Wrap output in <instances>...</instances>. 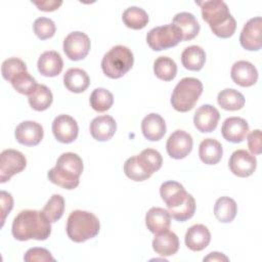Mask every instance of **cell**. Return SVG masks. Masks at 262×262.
I'll list each match as a JSON object with an SVG mask.
<instances>
[{
  "instance_id": "1",
  "label": "cell",
  "mask_w": 262,
  "mask_h": 262,
  "mask_svg": "<svg viewBox=\"0 0 262 262\" xmlns=\"http://www.w3.org/2000/svg\"><path fill=\"white\" fill-rule=\"evenodd\" d=\"M51 222L44 215L43 211L23 210L12 222L11 232L17 241H45L51 233Z\"/></svg>"
},
{
  "instance_id": "2",
  "label": "cell",
  "mask_w": 262,
  "mask_h": 262,
  "mask_svg": "<svg viewBox=\"0 0 262 262\" xmlns=\"http://www.w3.org/2000/svg\"><path fill=\"white\" fill-rule=\"evenodd\" d=\"M201 6L202 17L208 23L212 32L219 38L231 37L236 29V21L230 14L227 4L222 0L195 2Z\"/></svg>"
},
{
  "instance_id": "3",
  "label": "cell",
  "mask_w": 262,
  "mask_h": 262,
  "mask_svg": "<svg viewBox=\"0 0 262 262\" xmlns=\"http://www.w3.org/2000/svg\"><path fill=\"white\" fill-rule=\"evenodd\" d=\"M83 172V161L75 152H64L59 156L56 165L47 173L48 179L64 188L74 189L80 183V176Z\"/></svg>"
},
{
  "instance_id": "4",
  "label": "cell",
  "mask_w": 262,
  "mask_h": 262,
  "mask_svg": "<svg viewBox=\"0 0 262 262\" xmlns=\"http://www.w3.org/2000/svg\"><path fill=\"white\" fill-rule=\"evenodd\" d=\"M100 229L98 218L91 212L75 210L67 221V234L75 243H83L95 237Z\"/></svg>"
},
{
  "instance_id": "5",
  "label": "cell",
  "mask_w": 262,
  "mask_h": 262,
  "mask_svg": "<svg viewBox=\"0 0 262 262\" xmlns=\"http://www.w3.org/2000/svg\"><path fill=\"white\" fill-rule=\"evenodd\" d=\"M202 93L203 84L199 79L183 78L177 83L172 92L171 104L175 111L186 113L195 105Z\"/></svg>"
},
{
  "instance_id": "6",
  "label": "cell",
  "mask_w": 262,
  "mask_h": 262,
  "mask_svg": "<svg viewBox=\"0 0 262 262\" xmlns=\"http://www.w3.org/2000/svg\"><path fill=\"white\" fill-rule=\"evenodd\" d=\"M134 57L132 51L124 45L112 47L102 57L101 69L105 76L111 79L123 77L133 67Z\"/></svg>"
},
{
  "instance_id": "7",
  "label": "cell",
  "mask_w": 262,
  "mask_h": 262,
  "mask_svg": "<svg viewBox=\"0 0 262 262\" xmlns=\"http://www.w3.org/2000/svg\"><path fill=\"white\" fill-rule=\"evenodd\" d=\"M180 41H182V34L173 24L152 28L146 35V42L155 51L174 47Z\"/></svg>"
},
{
  "instance_id": "8",
  "label": "cell",
  "mask_w": 262,
  "mask_h": 262,
  "mask_svg": "<svg viewBox=\"0 0 262 262\" xmlns=\"http://www.w3.org/2000/svg\"><path fill=\"white\" fill-rule=\"evenodd\" d=\"M27 166L26 157L16 149H4L0 155V182L5 183Z\"/></svg>"
},
{
  "instance_id": "9",
  "label": "cell",
  "mask_w": 262,
  "mask_h": 262,
  "mask_svg": "<svg viewBox=\"0 0 262 262\" xmlns=\"http://www.w3.org/2000/svg\"><path fill=\"white\" fill-rule=\"evenodd\" d=\"M89 37L80 31L70 33L63 40V51L74 61L84 59L90 50Z\"/></svg>"
},
{
  "instance_id": "10",
  "label": "cell",
  "mask_w": 262,
  "mask_h": 262,
  "mask_svg": "<svg viewBox=\"0 0 262 262\" xmlns=\"http://www.w3.org/2000/svg\"><path fill=\"white\" fill-rule=\"evenodd\" d=\"M262 18L260 16L249 19L244 26L241 35L239 43L243 48L249 51H257L262 46Z\"/></svg>"
},
{
  "instance_id": "11",
  "label": "cell",
  "mask_w": 262,
  "mask_h": 262,
  "mask_svg": "<svg viewBox=\"0 0 262 262\" xmlns=\"http://www.w3.org/2000/svg\"><path fill=\"white\" fill-rule=\"evenodd\" d=\"M193 140L184 130H175L168 138L166 149L168 155L176 160L184 159L192 149Z\"/></svg>"
},
{
  "instance_id": "12",
  "label": "cell",
  "mask_w": 262,
  "mask_h": 262,
  "mask_svg": "<svg viewBox=\"0 0 262 262\" xmlns=\"http://www.w3.org/2000/svg\"><path fill=\"white\" fill-rule=\"evenodd\" d=\"M52 132L57 141L71 143L78 137L79 127L76 120L69 115H59L52 122Z\"/></svg>"
},
{
  "instance_id": "13",
  "label": "cell",
  "mask_w": 262,
  "mask_h": 262,
  "mask_svg": "<svg viewBox=\"0 0 262 262\" xmlns=\"http://www.w3.org/2000/svg\"><path fill=\"white\" fill-rule=\"evenodd\" d=\"M228 166L230 171L237 177L251 176L257 167V160L254 155H251L245 149L233 151L229 158Z\"/></svg>"
},
{
  "instance_id": "14",
  "label": "cell",
  "mask_w": 262,
  "mask_h": 262,
  "mask_svg": "<svg viewBox=\"0 0 262 262\" xmlns=\"http://www.w3.org/2000/svg\"><path fill=\"white\" fill-rule=\"evenodd\" d=\"M43 127L35 121H24L19 123L14 131L15 139L24 145L35 146L43 139Z\"/></svg>"
},
{
  "instance_id": "15",
  "label": "cell",
  "mask_w": 262,
  "mask_h": 262,
  "mask_svg": "<svg viewBox=\"0 0 262 262\" xmlns=\"http://www.w3.org/2000/svg\"><path fill=\"white\" fill-rule=\"evenodd\" d=\"M219 119L220 114L215 106L203 104L194 113L193 124L200 132L209 133L216 129Z\"/></svg>"
},
{
  "instance_id": "16",
  "label": "cell",
  "mask_w": 262,
  "mask_h": 262,
  "mask_svg": "<svg viewBox=\"0 0 262 262\" xmlns=\"http://www.w3.org/2000/svg\"><path fill=\"white\" fill-rule=\"evenodd\" d=\"M249 133L248 122L239 117L227 118L221 127V134L224 139L232 143L242 142Z\"/></svg>"
},
{
  "instance_id": "17",
  "label": "cell",
  "mask_w": 262,
  "mask_h": 262,
  "mask_svg": "<svg viewBox=\"0 0 262 262\" xmlns=\"http://www.w3.org/2000/svg\"><path fill=\"white\" fill-rule=\"evenodd\" d=\"M230 77L235 84L242 87H250L257 82L258 71L250 61L238 60L231 67Z\"/></svg>"
},
{
  "instance_id": "18",
  "label": "cell",
  "mask_w": 262,
  "mask_h": 262,
  "mask_svg": "<svg viewBox=\"0 0 262 262\" xmlns=\"http://www.w3.org/2000/svg\"><path fill=\"white\" fill-rule=\"evenodd\" d=\"M160 194L168 209H174L186 200L188 192L181 183L170 180L162 183L160 187Z\"/></svg>"
},
{
  "instance_id": "19",
  "label": "cell",
  "mask_w": 262,
  "mask_h": 262,
  "mask_svg": "<svg viewBox=\"0 0 262 262\" xmlns=\"http://www.w3.org/2000/svg\"><path fill=\"white\" fill-rule=\"evenodd\" d=\"M89 129L90 134L94 139L98 141H107L114 136L117 130V123L112 116H98L91 121Z\"/></svg>"
},
{
  "instance_id": "20",
  "label": "cell",
  "mask_w": 262,
  "mask_h": 262,
  "mask_svg": "<svg viewBox=\"0 0 262 262\" xmlns=\"http://www.w3.org/2000/svg\"><path fill=\"white\" fill-rule=\"evenodd\" d=\"M145 225L155 234L167 231L171 225V215L164 208L152 207L145 215Z\"/></svg>"
},
{
  "instance_id": "21",
  "label": "cell",
  "mask_w": 262,
  "mask_h": 262,
  "mask_svg": "<svg viewBox=\"0 0 262 262\" xmlns=\"http://www.w3.org/2000/svg\"><path fill=\"white\" fill-rule=\"evenodd\" d=\"M184 239L185 245L189 250L199 252L209 246L211 233L207 226L203 224H194L187 229Z\"/></svg>"
},
{
  "instance_id": "22",
  "label": "cell",
  "mask_w": 262,
  "mask_h": 262,
  "mask_svg": "<svg viewBox=\"0 0 262 262\" xmlns=\"http://www.w3.org/2000/svg\"><path fill=\"white\" fill-rule=\"evenodd\" d=\"M166 123L162 116L156 113L148 114L141 122V131L143 136L150 141L162 139L166 133Z\"/></svg>"
},
{
  "instance_id": "23",
  "label": "cell",
  "mask_w": 262,
  "mask_h": 262,
  "mask_svg": "<svg viewBox=\"0 0 262 262\" xmlns=\"http://www.w3.org/2000/svg\"><path fill=\"white\" fill-rule=\"evenodd\" d=\"M39 73L44 77H55L60 74L63 61L60 54L54 50L43 52L37 62Z\"/></svg>"
},
{
  "instance_id": "24",
  "label": "cell",
  "mask_w": 262,
  "mask_h": 262,
  "mask_svg": "<svg viewBox=\"0 0 262 262\" xmlns=\"http://www.w3.org/2000/svg\"><path fill=\"white\" fill-rule=\"evenodd\" d=\"M152 249L160 256H172L179 249V238L176 233L169 230L158 233L152 239Z\"/></svg>"
},
{
  "instance_id": "25",
  "label": "cell",
  "mask_w": 262,
  "mask_h": 262,
  "mask_svg": "<svg viewBox=\"0 0 262 262\" xmlns=\"http://www.w3.org/2000/svg\"><path fill=\"white\" fill-rule=\"evenodd\" d=\"M172 24L180 30L183 41H189L196 37L201 29L195 16L189 12L177 13L173 17Z\"/></svg>"
},
{
  "instance_id": "26",
  "label": "cell",
  "mask_w": 262,
  "mask_h": 262,
  "mask_svg": "<svg viewBox=\"0 0 262 262\" xmlns=\"http://www.w3.org/2000/svg\"><path fill=\"white\" fill-rule=\"evenodd\" d=\"M63 84L66 88L74 93L84 92L90 84L88 74L79 68L69 69L63 75Z\"/></svg>"
},
{
  "instance_id": "27",
  "label": "cell",
  "mask_w": 262,
  "mask_h": 262,
  "mask_svg": "<svg viewBox=\"0 0 262 262\" xmlns=\"http://www.w3.org/2000/svg\"><path fill=\"white\" fill-rule=\"evenodd\" d=\"M223 148L221 143L214 138L204 139L199 147L201 161L207 165H216L222 158Z\"/></svg>"
},
{
  "instance_id": "28",
  "label": "cell",
  "mask_w": 262,
  "mask_h": 262,
  "mask_svg": "<svg viewBox=\"0 0 262 262\" xmlns=\"http://www.w3.org/2000/svg\"><path fill=\"white\" fill-rule=\"evenodd\" d=\"M206 61L205 50L198 45L186 47L181 53L182 66L189 71H200Z\"/></svg>"
},
{
  "instance_id": "29",
  "label": "cell",
  "mask_w": 262,
  "mask_h": 262,
  "mask_svg": "<svg viewBox=\"0 0 262 262\" xmlns=\"http://www.w3.org/2000/svg\"><path fill=\"white\" fill-rule=\"evenodd\" d=\"M237 205L235 201L229 196L219 198L214 206L215 217L222 223L231 222L236 215Z\"/></svg>"
},
{
  "instance_id": "30",
  "label": "cell",
  "mask_w": 262,
  "mask_h": 262,
  "mask_svg": "<svg viewBox=\"0 0 262 262\" xmlns=\"http://www.w3.org/2000/svg\"><path fill=\"white\" fill-rule=\"evenodd\" d=\"M28 100L29 104L33 110L37 112H42L47 110L51 105L53 95L51 90L47 86L43 84H38L34 92L29 95Z\"/></svg>"
},
{
  "instance_id": "31",
  "label": "cell",
  "mask_w": 262,
  "mask_h": 262,
  "mask_svg": "<svg viewBox=\"0 0 262 262\" xmlns=\"http://www.w3.org/2000/svg\"><path fill=\"white\" fill-rule=\"evenodd\" d=\"M218 104L226 111H237L245 105L244 95L235 89L226 88L221 90L217 96Z\"/></svg>"
},
{
  "instance_id": "32",
  "label": "cell",
  "mask_w": 262,
  "mask_h": 262,
  "mask_svg": "<svg viewBox=\"0 0 262 262\" xmlns=\"http://www.w3.org/2000/svg\"><path fill=\"white\" fill-rule=\"evenodd\" d=\"M122 19L126 27L133 30H141L148 23V14L140 7L130 6L123 12Z\"/></svg>"
},
{
  "instance_id": "33",
  "label": "cell",
  "mask_w": 262,
  "mask_h": 262,
  "mask_svg": "<svg viewBox=\"0 0 262 262\" xmlns=\"http://www.w3.org/2000/svg\"><path fill=\"white\" fill-rule=\"evenodd\" d=\"M154 73L160 80L171 81L177 74L176 62L168 56H160L154 62Z\"/></svg>"
},
{
  "instance_id": "34",
  "label": "cell",
  "mask_w": 262,
  "mask_h": 262,
  "mask_svg": "<svg viewBox=\"0 0 262 262\" xmlns=\"http://www.w3.org/2000/svg\"><path fill=\"white\" fill-rule=\"evenodd\" d=\"M138 162L143 169L151 176L155 172L161 169L163 159L161 154L154 148H145L139 155L136 156Z\"/></svg>"
},
{
  "instance_id": "35",
  "label": "cell",
  "mask_w": 262,
  "mask_h": 262,
  "mask_svg": "<svg viewBox=\"0 0 262 262\" xmlns=\"http://www.w3.org/2000/svg\"><path fill=\"white\" fill-rule=\"evenodd\" d=\"M89 101L91 107L94 111L98 113H103L112 107L114 103V96L112 92H110L107 89L96 88L92 91Z\"/></svg>"
},
{
  "instance_id": "36",
  "label": "cell",
  "mask_w": 262,
  "mask_h": 262,
  "mask_svg": "<svg viewBox=\"0 0 262 262\" xmlns=\"http://www.w3.org/2000/svg\"><path fill=\"white\" fill-rule=\"evenodd\" d=\"M13 89L24 95H30L34 92V90L37 88L38 84L36 80L30 75L28 71H24L19 74H17L11 81H10Z\"/></svg>"
},
{
  "instance_id": "37",
  "label": "cell",
  "mask_w": 262,
  "mask_h": 262,
  "mask_svg": "<svg viewBox=\"0 0 262 262\" xmlns=\"http://www.w3.org/2000/svg\"><path fill=\"white\" fill-rule=\"evenodd\" d=\"M42 211L50 222H56L63 215L64 199L60 194H52Z\"/></svg>"
},
{
  "instance_id": "38",
  "label": "cell",
  "mask_w": 262,
  "mask_h": 262,
  "mask_svg": "<svg viewBox=\"0 0 262 262\" xmlns=\"http://www.w3.org/2000/svg\"><path fill=\"white\" fill-rule=\"evenodd\" d=\"M171 217L177 221L183 222L191 218L195 212V201L191 194L188 193L186 200L177 208L168 209Z\"/></svg>"
},
{
  "instance_id": "39",
  "label": "cell",
  "mask_w": 262,
  "mask_h": 262,
  "mask_svg": "<svg viewBox=\"0 0 262 262\" xmlns=\"http://www.w3.org/2000/svg\"><path fill=\"white\" fill-rule=\"evenodd\" d=\"M124 172L128 178L134 181H143L150 177V175L143 169L141 164L138 162L136 156L129 158L125 162Z\"/></svg>"
},
{
  "instance_id": "40",
  "label": "cell",
  "mask_w": 262,
  "mask_h": 262,
  "mask_svg": "<svg viewBox=\"0 0 262 262\" xmlns=\"http://www.w3.org/2000/svg\"><path fill=\"white\" fill-rule=\"evenodd\" d=\"M28 71L24 60L17 57H9L5 59L1 66V74L4 80L10 82L17 74Z\"/></svg>"
},
{
  "instance_id": "41",
  "label": "cell",
  "mask_w": 262,
  "mask_h": 262,
  "mask_svg": "<svg viewBox=\"0 0 262 262\" xmlns=\"http://www.w3.org/2000/svg\"><path fill=\"white\" fill-rule=\"evenodd\" d=\"M33 30L40 40H46L54 35L56 28L52 19L48 17H38L33 24Z\"/></svg>"
},
{
  "instance_id": "42",
  "label": "cell",
  "mask_w": 262,
  "mask_h": 262,
  "mask_svg": "<svg viewBox=\"0 0 262 262\" xmlns=\"http://www.w3.org/2000/svg\"><path fill=\"white\" fill-rule=\"evenodd\" d=\"M24 260L27 262H46V261H55V259L52 257L51 253L44 248H31L29 249L24 257Z\"/></svg>"
},
{
  "instance_id": "43",
  "label": "cell",
  "mask_w": 262,
  "mask_h": 262,
  "mask_svg": "<svg viewBox=\"0 0 262 262\" xmlns=\"http://www.w3.org/2000/svg\"><path fill=\"white\" fill-rule=\"evenodd\" d=\"M248 147L252 155L261 154V131L259 129L253 130L248 134Z\"/></svg>"
},
{
  "instance_id": "44",
  "label": "cell",
  "mask_w": 262,
  "mask_h": 262,
  "mask_svg": "<svg viewBox=\"0 0 262 262\" xmlns=\"http://www.w3.org/2000/svg\"><path fill=\"white\" fill-rule=\"evenodd\" d=\"M1 196V210H2V225L4 224L6 215L10 213L13 207V199L10 193L2 190L0 193Z\"/></svg>"
},
{
  "instance_id": "45",
  "label": "cell",
  "mask_w": 262,
  "mask_h": 262,
  "mask_svg": "<svg viewBox=\"0 0 262 262\" xmlns=\"http://www.w3.org/2000/svg\"><path fill=\"white\" fill-rule=\"evenodd\" d=\"M33 4H35L39 10L42 11H53L58 9V7L62 4V1H54V0H50V1H32Z\"/></svg>"
},
{
  "instance_id": "46",
  "label": "cell",
  "mask_w": 262,
  "mask_h": 262,
  "mask_svg": "<svg viewBox=\"0 0 262 262\" xmlns=\"http://www.w3.org/2000/svg\"><path fill=\"white\" fill-rule=\"evenodd\" d=\"M204 261H228V258L222 253L212 252L204 258Z\"/></svg>"
}]
</instances>
